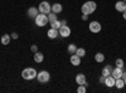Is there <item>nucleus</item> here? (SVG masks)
Wrapping results in <instances>:
<instances>
[{
    "mask_svg": "<svg viewBox=\"0 0 126 93\" xmlns=\"http://www.w3.org/2000/svg\"><path fill=\"white\" fill-rule=\"evenodd\" d=\"M96 8H97V5H96V3L94 1H87V3H85L82 5V14H87V15H90V14H92L94 10H96Z\"/></svg>",
    "mask_w": 126,
    "mask_h": 93,
    "instance_id": "f257e3e1",
    "label": "nucleus"
},
{
    "mask_svg": "<svg viewBox=\"0 0 126 93\" xmlns=\"http://www.w3.org/2000/svg\"><path fill=\"white\" fill-rule=\"evenodd\" d=\"M37 70L34 69V68H25V69H23V72H22V77L24 78V79H27V80H30V79H34L35 77H37Z\"/></svg>",
    "mask_w": 126,
    "mask_h": 93,
    "instance_id": "f03ea898",
    "label": "nucleus"
},
{
    "mask_svg": "<svg viewBox=\"0 0 126 93\" xmlns=\"http://www.w3.org/2000/svg\"><path fill=\"white\" fill-rule=\"evenodd\" d=\"M35 24L38 25V27H46L47 24H48V15L47 14H42V13H39L37 16H35Z\"/></svg>",
    "mask_w": 126,
    "mask_h": 93,
    "instance_id": "7ed1b4c3",
    "label": "nucleus"
},
{
    "mask_svg": "<svg viewBox=\"0 0 126 93\" xmlns=\"http://www.w3.org/2000/svg\"><path fill=\"white\" fill-rule=\"evenodd\" d=\"M38 10H39V13L42 14H49L52 12V5L48 3V1H42L38 6Z\"/></svg>",
    "mask_w": 126,
    "mask_h": 93,
    "instance_id": "20e7f679",
    "label": "nucleus"
},
{
    "mask_svg": "<svg viewBox=\"0 0 126 93\" xmlns=\"http://www.w3.org/2000/svg\"><path fill=\"white\" fill-rule=\"evenodd\" d=\"M37 78H38V80L40 82V83H47V82L49 80V78H50V74L47 70H42L37 74Z\"/></svg>",
    "mask_w": 126,
    "mask_h": 93,
    "instance_id": "39448f33",
    "label": "nucleus"
},
{
    "mask_svg": "<svg viewBox=\"0 0 126 93\" xmlns=\"http://www.w3.org/2000/svg\"><path fill=\"white\" fill-rule=\"evenodd\" d=\"M58 32H59V35L63 37V38H67L71 35V28H68L67 25H62L59 29H58Z\"/></svg>",
    "mask_w": 126,
    "mask_h": 93,
    "instance_id": "423d86ee",
    "label": "nucleus"
},
{
    "mask_svg": "<svg viewBox=\"0 0 126 93\" xmlns=\"http://www.w3.org/2000/svg\"><path fill=\"white\" fill-rule=\"evenodd\" d=\"M90 30L92 33H98V32H101V24L98 23V22H91L90 23Z\"/></svg>",
    "mask_w": 126,
    "mask_h": 93,
    "instance_id": "0eeeda50",
    "label": "nucleus"
},
{
    "mask_svg": "<svg viewBox=\"0 0 126 93\" xmlns=\"http://www.w3.org/2000/svg\"><path fill=\"white\" fill-rule=\"evenodd\" d=\"M122 68H119V67H116L113 70H112V73H111V76L115 78V79H119V78H122Z\"/></svg>",
    "mask_w": 126,
    "mask_h": 93,
    "instance_id": "6e6552de",
    "label": "nucleus"
},
{
    "mask_svg": "<svg viewBox=\"0 0 126 93\" xmlns=\"http://www.w3.org/2000/svg\"><path fill=\"white\" fill-rule=\"evenodd\" d=\"M27 14H28V16H29V18H32V19H35V16L39 14V10H38L37 8H29Z\"/></svg>",
    "mask_w": 126,
    "mask_h": 93,
    "instance_id": "1a4fd4ad",
    "label": "nucleus"
},
{
    "mask_svg": "<svg viewBox=\"0 0 126 93\" xmlns=\"http://www.w3.org/2000/svg\"><path fill=\"white\" fill-rule=\"evenodd\" d=\"M48 38H50V39H56L58 35H59V32H58V29H53V28H50L49 30H48Z\"/></svg>",
    "mask_w": 126,
    "mask_h": 93,
    "instance_id": "9d476101",
    "label": "nucleus"
},
{
    "mask_svg": "<svg viewBox=\"0 0 126 93\" xmlns=\"http://www.w3.org/2000/svg\"><path fill=\"white\" fill-rule=\"evenodd\" d=\"M115 8H116L117 12H124V10H126V3L124 1V0H121V1H117L116 4H115Z\"/></svg>",
    "mask_w": 126,
    "mask_h": 93,
    "instance_id": "9b49d317",
    "label": "nucleus"
},
{
    "mask_svg": "<svg viewBox=\"0 0 126 93\" xmlns=\"http://www.w3.org/2000/svg\"><path fill=\"white\" fill-rule=\"evenodd\" d=\"M115 82H116V79H115L112 76H109L105 78V84H106L107 87H113L115 86Z\"/></svg>",
    "mask_w": 126,
    "mask_h": 93,
    "instance_id": "f8f14e48",
    "label": "nucleus"
},
{
    "mask_svg": "<svg viewBox=\"0 0 126 93\" xmlns=\"http://www.w3.org/2000/svg\"><path fill=\"white\" fill-rule=\"evenodd\" d=\"M71 63L73 66H79L81 64V57H78L77 54H72L71 55Z\"/></svg>",
    "mask_w": 126,
    "mask_h": 93,
    "instance_id": "ddd939ff",
    "label": "nucleus"
},
{
    "mask_svg": "<svg viewBox=\"0 0 126 93\" xmlns=\"http://www.w3.org/2000/svg\"><path fill=\"white\" fill-rule=\"evenodd\" d=\"M112 67L111 66H106L103 69H102V76L106 78V77H109V76H111V73H112Z\"/></svg>",
    "mask_w": 126,
    "mask_h": 93,
    "instance_id": "4468645a",
    "label": "nucleus"
},
{
    "mask_svg": "<svg viewBox=\"0 0 126 93\" xmlns=\"http://www.w3.org/2000/svg\"><path fill=\"white\" fill-rule=\"evenodd\" d=\"M62 10H63V8H62V5H61L59 3H56V4L52 5V12L56 13V14H59Z\"/></svg>",
    "mask_w": 126,
    "mask_h": 93,
    "instance_id": "2eb2a0df",
    "label": "nucleus"
},
{
    "mask_svg": "<svg viewBox=\"0 0 126 93\" xmlns=\"http://www.w3.org/2000/svg\"><path fill=\"white\" fill-rule=\"evenodd\" d=\"M43 59H44L43 53H40V52H35V53H34V60L37 62V63H42Z\"/></svg>",
    "mask_w": 126,
    "mask_h": 93,
    "instance_id": "dca6fc26",
    "label": "nucleus"
},
{
    "mask_svg": "<svg viewBox=\"0 0 126 93\" xmlns=\"http://www.w3.org/2000/svg\"><path fill=\"white\" fill-rule=\"evenodd\" d=\"M76 82H77V84H83V83L86 82V77H85V74H82V73L77 74V77H76Z\"/></svg>",
    "mask_w": 126,
    "mask_h": 93,
    "instance_id": "f3484780",
    "label": "nucleus"
},
{
    "mask_svg": "<svg viewBox=\"0 0 126 93\" xmlns=\"http://www.w3.org/2000/svg\"><path fill=\"white\" fill-rule=\"evenodd\" d=\"M10 39H12V37H10V35L4 34V35L1 37V44H3V45H8V44L10 43Z\"/></svg>",
    "mask_w": 126,
    "mask_h": 93,
    "instance_id": "a211bd4d",
    "label": "nucleus"
},
{
    "mask_svg": "<svg viewBox=\"0 0 126 93\" xmlns=\"http://www.w3.org/2000/svg\"><path fill=\"white\" fill-rule=\"evenodd\" d=\"M115 86H116V88H119V89L124 88V86H125L124 78H119V79H116V82H115Z\"/></svg>",
    "mask_w": 126,
    "mask_h": 93,
    "instance_id": "6ab92c4d",
    "label": "nucleus"
},
{
    "mask_svg": "<svg viewBox=\"0 0 126 93\" xmlns=\"http://www.w3.org/2000/svg\"><path fill=\"white\" fill-rule=\"evenodd\" d=\"M94 60H96L97 63H102V62L105 60V54L103 53H97L96 55H94Z\"/></svg>",
    "mask_w": 126,
    "mask_h": 93,
    "instance_id": "aec40b11",
    "label": "nucleus"
},
{
    "mask_svg": "<svg viewBox=\"0 0 126 93\" xmlns=\"http://www.w3.org/2000/svg\"><path fill=\"white\" fill-rule=\"evenodd\" d=\"M50 27L53 29H59L62 27V23L59 22V20H53V22H50Z\"/></svg>",
    "mask_w": 126,
    "mask_h": 93,
    "instance_id": "412c9836",
    "label": "nucleus"
},
{
    "mask_svg": "<svg viewBox=\"0 0 126 93\" xmlns=\"http://www.w3.org/2000/svg\"><path fill=\"white\" fill-rule=\"evenodd\" d=\"M67 50H68V53L69 54H76V50H77V47L75 45V44H69L68 45V48H67Z\"/></svg>",
    "mask_w": 126,
    "mask_h": 93,
    "instance_id": "4be33fe9",
    "label": "nucleus"
},
{
    "mask_svg": "<svg viewBox=\"0 0 126 93\" xmlns=\"http://www.w3.org/2000/svg\"><path fill=\"white\" fill-rule=\"evenodd\" d=\"M76 54H77L78 57H85V55H86V50L83 49V48H77Z\"/></svg>",
    "mask_w": 126,
    "mask_h": 93,
    "instance_id": "5701e85b",
    "label": "nucleus"
},
{
    "mask_svg": "<svg viewBox=\"0 0 126 93\" xmlns=\"http://www.w3.org/2000/svg\"><path fill=\"white\" fill-rule=\"evenodd\" d=\"M48 20H49V22L57 20V14H56V13H53V12H50V13L48 14Z\"/></svg>",
    "mask_w": 126,
    "mask_h": 93,
    "instance_id": "b1692460",
    "label": "nucleus"
},
{
    "mask_svg": "<svg viewBox=\"0 0 126 93\" xmlns=\"http://www.w3.org/2000/svg\"><path fill=\"white\" fill-rule=\"evenodd\" d=\"M116 67H119V68H124V60L122 59H116Z\"/></svg>",
    "mask_w": 126,
    "mask_h": 93,
    "instance_id": "393cba45",
    "label": "nucleus"
},
{
    "mask_svg": "<svg viewBox=\"0 0 126 93\" xmlns=\"http://www.w3.org/2000/svg\"><path fill=\"white\" fill-rule=\"evenodd\" d=\"M77 92L78 93H85L86 92V87L83 86V84H79V87L77 88Z\"/></svg>",
    "mask_w": 126,
    "mask_h": 93,
    "instance_id": "a878e982",
    "label": "nucleus"
},
{
    "mask_svg": "<svg viewBox=\"0 0 126 93\" xmlns=\"http://www.w3.org/2000/svg\"><path fill=\"white\" fill-rule=\"evenodd\" d=\"M30 50H32V52H34V53H35V52H38V47H37L35 44H33V45L30 47Z\"/></svg>",
    "mask_w": 126,
    "mask_h": 93,
    "instance_id": "bb28decb",
    "label": "nucleus"
},
{
    "mask_svg": "<svg viewBox=\"0 0 126 93\" xmlns=\"http://www.w3.org/2000/svg\"><path fill=\"white\" fill-rule=\"evenodd\" d=\"M10 37H12L13 39H18V34H16V33H13V34L10 35Z\"/></svg>",
    "mask_w": 126,
    "mask_h": 93,
    "instance_id": "cd10ccee",
    "label": "nucleus"
},
{
    "mask_svg": "<svg viewBox=\"0 0 126 93\" xmlns=\"http://www.w3.org/2000/svg\"><path fill=\"white\" fill-rule=\"evenodd\" d=\"M100 83H105V77H103V76L100 77Z\"/></svg>",
    "mask_w": 126,
    "mask_h": 93,
    "instance_id": "c85d7f7f",
    "label": "nucleus"
},
{
    "mask_svg": "<svg viewBox=\"0 0 126 93\" xmlns=\"http://www.w3.org/2000/svg\"><path fill=\"white\" fill-rule=\"evenodd\" d=\"M87 18H88L87 14H83V15H82V20H87Z\"/></svg>",
    "mask_w": 126,
    "mask_h": 93,
    "instance_id": "c756f323",
    "label": "nucleus"
},
{
    "mask_svg": "<svg viewBox=\"0 0 126 93\" xmlns=\"http://www.w3.org/2000/svg\"><path fill=\"white\" fill-rule=\"evenodd\" d=\"M122 18L126 20V10H124V12H122Z\"/></svg>",
    "mask_w": 126,
    "mask_h": 93,
    "instance_id": "7c9ffc66",
    "label": "nucleus"
},
{
    "mask_svg": "<svg viewBox=\"0 0 126 93\" xmlns=\"http://www.w3.org/2000/svg\"><path fill=\"white\" fill-rule=\"evenodd\" d=\"M124 82H125V86H126V77L124 78Z\"/></svg>",
    "mask_w": 126,
    "mask_h": 93,
    "instance_id": "2f4dec72",
    "label": "nucleus"
},
{
    "mask_svg": "<svg viewBox=\"0 0 126 93\" xmlns=\"http://www.w3.org/2000/svg\"><path fill=\"white\" fill-rule=\"evenodd\" d=\"M124 1H125V3H126V0H124Z\"/></svg>",
    "mask_w": 126,
    "mask_h": 93,
    "instance_id": "473e14b6",
    "label": "nucleus"
}]
</instances>
